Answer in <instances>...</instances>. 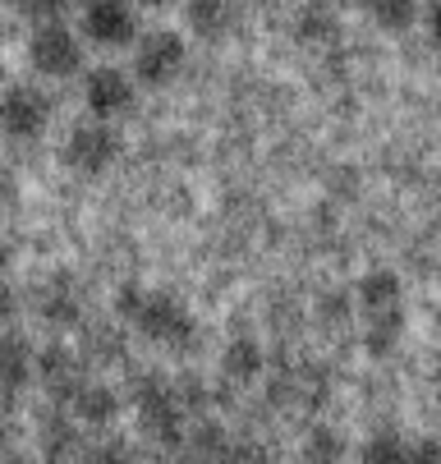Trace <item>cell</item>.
Returning a JSON list of instances; mask_svg holds the SVG:
<instances>
[{
    "label": "cell",
    "instance_id": "6da1fadb",
    "mask_svg": "<svg viewBox=\"0 0 441 464\" xmlns=\"http://www.w3.org/2000/svg\"><path fill=\"white\" fill-rule=\"evenodd\" d=\"M28 60H33V70H37L42 79H74V74L83 70V42H79L74 28L46 19V24H37V33L28 37Z\"/></svg>",
    "mask_w": 441,
    "mask_h": 464
},
{
    "label": "cell",
    "instance_id": "7a4b0ae2",
    "mask_svg": "<svg viewBox=\"0 0 441 464\" xmlns=\"http://www.w3.org/2000/svg\"><path fill=\"white\" fill-rule=\"evenodd\" d=\"M79 28L101 51L134 46L139 42V0H88Z\"/></svg>",
    "mask_w": 441,
    "mask_h": 464
},
{
    "label": "cell",
    "instance_id": "3957f363",
    "mask_svg": "<svg viewBox=\"0 0 441 464\" xmlns=\"http://www.w3.org/2000/svg\"><path fill=\"white\" fill-rule=\"evenodd\" d=\"M188 64V46L179 33H139L134 42V79L148 88H166L179 79V70Z\"/></svg>",
    "mask_w": 441,
    "mask_h": 464
},
{
    "label": "cell",
    "instance_id": "277c9868",
    "mask_svg": "<svg viewBox=\"0 0 441 464\" xmlns=\"http://www.w3.org/2000/svg\"><path fill=\"white\" fill-rule=\"evenodd\" d=\"M51 124V97L33 83H19L10 92H0V134L14 139V143H28V139H42Z\"/></svg>",
    "mask_w": 441,
    "mask_h": 464
},
{
    "label": "cell",
    "instance_id": "5b68a950",
    "mask_svg": "<svg viewBox=\"0 0 441 464\" xmlns=\"http://www.w3.org/2000/svg\"><path fill=\"white\" fill-rule=\"evenodd\" d=\"M120 157V134L110 129V120H88L74 124L65 139V166L83 170V175H101L110 161Z\"/></svg>",
    "mask_w": 441,
    "mask_h": 464
},
{
    "label": "cell",
    "instance_id": "8992f818",
    "mask_svg": "<svg viewBox=\"0 0 441 464\" xmlns=\"http://www.w3.org/2000/svg\"><path fill=\"white\" fill-rule=\"evenodd\" d=\"M139 88H134V74L115 70V64H97V70H88L83 79V106L97 115V120H115L134 106Z\"/></svg>",
    "mask_w": 441,
    "mask_h": 464
},
{
    "label": "cell",
    "instance_id": "52a82bcc",
    "mask_svg": "<svg viewBox=\"0 0 441 464\" xmlns=\"http://www.w3.org/2000/svg\"><path fill=\"white\" fill-rule=\"evenodd\" d=\"M184 24L203 42H221L235 28V5L230 0H184Z\"/></svg>",
    "mask_w": 441,
    "mask_h": 464
},
{
    "label": "cell",
    "instance_id": "ba28073f",
    "mask_svg": "<svg viewBox=\"0 0 441 464\" xmlns=\"http://www.w3.org/2000/svg\"><path fill=\"white\" fill-rule=\"evenodd\" d=\"M363 5H368V19L387 33H405L418 19V0H363Z\"/></svg>",
    "mask_w": 441,
    "mask_h": 464
},
{
    "label": "cell",
    "instance_id": "9c48e42d",
    "mask_svg": "<svg viewBox=\"0 0 441 464\" xmlns=\"http://www.w3.org/2000/svg\"><path fill=\"white\" fill-rule=\"evenodd\" d=\"M143 326L152 331L157 341H170L166 331H179V326H184V313H179V308H170L166 299H152V304L143 308Z\"/></svg>",
    "mask_w": 441,
    "mask_h": 464
},
{
    "label": "cell",
    "instance_id": "30bf717a",
    "mask_svg": "<svg viewBox=\"0 0 441 464\" xmlns=\"http://www.w3.org/2000/svg\"><path fill=\"white\" fill-rule=\"evenodd\" d=\"M14 10L28 14V19H37V24H46V19L65 14V0H14Z\"/></svg>",
    "mask_w": 441,
    "mask_h": 464
},
{
    "label": "cell",
    "instance_id": "8fae6325",
    "mask_svg": "<svg viewBox=\"0 0 441 464\" xmlns=\"http://www.w3.org/2000/svg\"><path fill=\"white\" fill-rule=\"evenodd\" d=\"M427 37L441 51V0H432V10H427Z\"/></svg>",
    "mask_w": 441,
    "mask_h": 464
},
{
    "label": "cell",
    "instance_id": "7c38bea8",
    "mask_svg": "<svg viewBox=\"0 0 441 464\" xmlns=\"http://www.w3.org/2000/svg\"><path fill=\"white\" fill-rule=\"evenodd\" d=\"M139 5H148V10H170V5H179V0H139Z\"/></svg>",
    "mask_w": 441,
    "mask_h": 464
},
{
    "label": "cell",
    "instance_id": "4fadbf2b",
    "mask_svg": "<svg viewBox=\"0 0 441 464\" xmlns=\"http://www.w3.org/2000/svg\"><path fill=\"white\" fill-rule=\"evenodd\" d=\"M258 5H267V0H258Z\"/></svg>",
    "mask_w": 441,
    "mask_h": 464
}]
</instances>
